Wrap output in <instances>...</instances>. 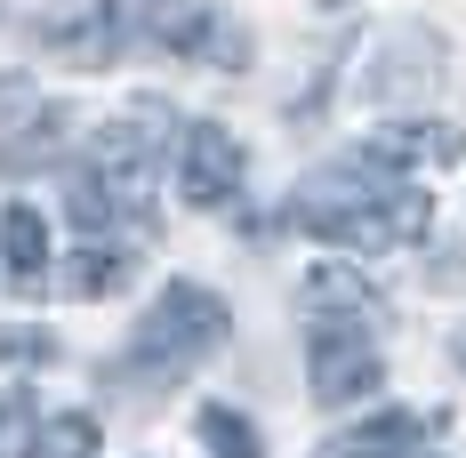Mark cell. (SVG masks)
Masks as SVG:
<instances>
[{
  "instance_id": "cell-1",
  "label": "cell",
  "mask_w": 466,
  "mask_h": 458,
  "mask_svg": "<svg viewBox=\"0 0 466 458\" xmlns=\"http://www.w3.org/2000/svg\"><path fill=\"white\" fill-rule=\"evenodd\" d=\"M233 338V314L218 290H201V281H169L161 298H153V314L137 321V338H129V354H121V386H177L186 370H201V354H218Z\"/></svg>"
},
{
  "instance_id": "cell-2",
  "label": "cell",
  "mask_w": 466,
  "mask_h": 458,
  "mask_svg": "<svg viewBox=\"0 0 466 458\" xmlns=\"http://www.w3.org/2000/svg\"><path fill=\"white\" fill-rule=\"evenodd\" d=\"M378 378H386V362H378V346H370V330H362V321H314V362H306L314 402L346 411V402L378 394Z\"/></svg>"
},
{
  "instance_id": "cell-3",
  "label": "cell",
  "mask_w": 466,
  "mask_h": 458,
  "mask_svg": "<svg viewBox=\"0 0 466 458\" xmlns=\"http://www.w3.org/2000/svg\"><path fill=\"white\" fill-rule=\"evenodd\" d=\"M113 16H121L129 48H161V56H209L218 25H226L209 0H113Z\"/></svg>"
},
{
  "instance_id": "cell-4",
  "label": "cell",
  "mask_w": 466,
  "mask_h": 458,
  "mask_svg": "<svg viewBox=\"0 0 466 458\" xmlns=\"http://www.w3.org/2000/svg\"><path fill=\"white\" fill-rule=\"evenodd\" d=\"M33 33H41V48L56 56V65H73V73H105V65L129 48V41H121L113 0H56Z\"/></svg>"
},
{
  "instance_id": "cell-5",
  "label": "cell",
  "mask_w": 466,
  "mask_h": 458,
  "mask_svg": "<svg viewBox=\"0 0 466 458\" xmlns=\"http://www.w3.org/2000/svg\"><path fill=\"white\" fill-rule=\"evenodd\" d=\"M241 169H249V153L218 121H193L186 137H177V193H186L193 209H226L233 193H241Z\"/></svg>"
},
{
  "instance_id": "cell-6",
  "label": "cell",
  "mask_w": 466,
  "mask_h": 458,
  "mask_svg": "<svg viewBox=\"0 0 466 458\" xmlns=\"http://www.w3.org/2000/svg\"><path fill=\"white\" fill-rule=\"evenodd\" d=\"M434 226V201H426L419 185H386V193H370L346 226L329 233V241H346V249H402V241H419V233Z\"/></svg>"
},
{
  "instance_id": "cell-7",
  "label": "cell",
  "mask_w": 466,
  "mask_h": 458,
  "mask_svg": "<svg viewBox=\"0 0 466 458\" xmlns=\"http://www.w3.org/2000/svg\"><path fill=\"white\" fill-rule=\"evenodd\" d=\"M362 153L386 169H451V161H466V129L459 121H386V129H370Z\"/></svg>"
},
{
  "instance_id": "cell-8",
  "label": "cell",
  "mask_w": 466,
  "mask_h": 458,
  "mask_svg": "<svg viewBox=\"0 0 466 458\" xmlns=\"http://www.w3.org/2000/svg\"><path fill=\"white\" fill-rule=\"evenodd\" d=\"M426 443V418L419 411H378L362 426H346V434H329L322 458H410Z\"/></svg>"
},
{
  "instance_id": "cell-9",
  "label": "cell",
  "mask_w": 466,
  "mask_h": 458,
  "mask_svg": "<svg viewBox=\"0 0 466 458\" xmlns=\"http://www.w3.org/2000/svg\"><path fill=\"white\" fill-rule=\"evenodd\" d=\"M0 258H8V281H16V290H41V274H48V226H41L33 201H8V209H0Z\"/></svg>"
},
{
  "instance_id": "cell-10",
  "label": "cell",
  "mask_w": 466,
  "mask_h": 458,
  "mask_svg": "<svg viewBox=\"0 0 466 458\" xmlns=\"http://www.w3.org/2000/svg\"><path fill=\"white\" fill-rule=\"evenodd\" d=\"M370 306H378V290L354 266H314L306 274V314L314 321H370Z\"/></svg>"
},
{
  "instance_id": "cell-11",
  "label": "cell",
  "mask_w": 466,
  "mask_h": 458,
  "mask_svg": "<svg viewBox=\"0 0 466 458\" xmlns=\"http://www.w3.org/2000/svg\"><path fill=\"white\" fill-rule=\"evenodd\" d=\"M65 145V105H33L8 137H0V178H25V169H41L48 153Z\"/></svg>"
},
{
  "instance_id": "cell-12",
  "label": "cell",
  "mask_w": 466,
  "mask_h": 458,
  "mask_svg": "<svg viewBox=\"0 0 466 458\" xmlns=\"http://www.w3.org/2000/svg\"><path fill=\"white\" fill-rule=\"evenodd\" d=\"M65 298H105V290H121L129 281V249H105V241H89L81 258H65Z\"/></svg>"
},
{
  "instance_id": "cell-13",
  "label": "cell",
  "mask_w": 466,
  "mask_h": 458,
  "mask_svg": "<svg viewBox=\"0 0 466 458\" xmlns=\"http://www.w3.org/2000/svg\"><path fill=\"white\" fill-rule=\"evenodd\" d=\"M193 434H201V451H209V458H266L258 426H249L241 411H226V402H209V411L193 418Z\"/></svg>"
},
{
  "instance_id": "cell-14",
  "label": "cell",
  "mask_w": 466,
  "mask_h": 458,
  "mask_svg": "<svg viewBox=\"0 0 466 458\" xmlns=\"http://www.w3.org/2000/svg\"><path fill=\"white\" fill-rule=\"evenodd\" d=\"M434 73H442V56L426 48V33H402V41H394V65L378 73L370 89L378 97H402V89H419V81H434Z\"/></svg>"
},
{
  "instance_id": "cell-15",
  "label": "cell",
  "mask_w": 466,
  "mask_h": 458,
  "mask_svg": "<svg viewBox=\"0 0 466 458\" xmlns=\"http://www.w3.org/2000/svg\"><path fill=\"white\" fill-rule=\"evenodd\" d=\"M41 458H96V418L89 411H65L41 426Z\"/></svg>"
},
{
  "instance_id": "cell-16",
  "label": "cell",
  "mask_w": 466,
  "mask_h": 458,
  "mask_svg": "<svg viewBox=\"0 0 466 458\" xmlns=\"http://www.w3.org/2000/svg\"><path fill=\"white\" fill-rule=\"evenodd\" d=\"M41 443L33 434V394H0V458H25Z\"/></svg>"
},
{
  "instance_id": "cell-17",
  "label": "cell",
  "mask_w": 466,
  "mask_h": 458,
  "mask_svg": "<svg viewBox=\"0 0 466 458\" xmlns=\"http://www.w3.org/2000/svg\"><path fill=\"white\" fill-rule=\"evenodd\" d=\"M0 362L48 370V362H56V338H48V330H0Z\"/></svg>"
},
{
  "instance_id": "cell-18",
  "label": "cell",
  "mask_w": 466,
  "mask_h": 458,
  "mask_svg": "<svg viewBox=\"0 0 466 458\" xmlns=\"http://www.w3.org/2000/svg\"><path fill=\"white\" fill-rule=\"evenodd\" d=\"M459 362H466V330H459Z\"/></svg>"
},
{
  "instance_id": "cell-19",
  "label": "cell",
  "mask_w": 466,
  "mask_h": 458,
  "mask_svg": "<svg viewBox=\"0 0 466 458\" xmlns=\"http://www.w3.org/2000/svg\"><path fill=\"white\" fill-rule=\"evenodd\" d=\"M410 458H426V451H410Z\"/></svg>"
},
{
  "instance_id": "cell-20",
  "label": "cell",
  "mask_w": 466,
  "mask_h": 458,
  "mask_svg": "<svg viewBox=\"0 0 466 458\" xmlns=\"http://www.w3.org/2000/svg\"><path fill=\"white\" fill-rule=\"evenodd\" d=\"M329 8H338V0H329Z\"/></svg>"
}]
</instances>
